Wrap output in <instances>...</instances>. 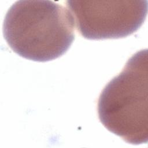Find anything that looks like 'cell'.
<instances>
[{"label":"cell","mask_w":148,"mask_h":148,"mask_svg":"<svg viewBox=\"0 0 148 148\" xmlns=\"http://www.w3.org/2000/svg\"><path fill=\"white\" fill-rule=\"evenodd\" d=\"M73 17L51 1H18L8 10L3 25L5 39L21 57L46 62L65 54L75 39Z\"/></svg>","instance_id":"1"},{"label":"cell","mask_w":148,"mask_h":148,"mask_svg":"<svg viewBox=\"0 0 148 148\" xmlns=\"http://www.w3.org/2000/svg\"><path fill=\"white\" fill-rule=\"evenodd\" d=\"M147 50L134 54L101 92L98 117L109 131L132 145L148 140Z\"/></svg>","instance_id":"2"},{"label":"cell","mask_w":148,"mask_h":148,"mask_svg":"<svg viewBox=\"0 0 148 148\" xmlns=\"http://www.w3.org/2000/svg\"><path fill=\"white\" fill-rule=\"evenodd\" d=\"M75 26L86 39L100 40L126 37L144 23L147 0L66 1Z\"/></svg>","instance_id":"3"}]
</instances>
